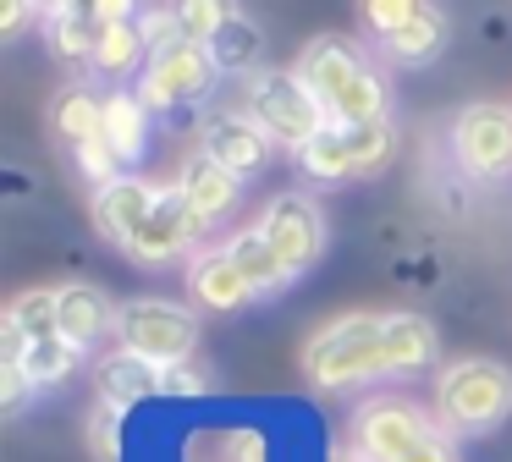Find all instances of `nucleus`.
Segmentation results:
<instances>
[{"instance_id":"1","label":"nucleus","mask_w":512,"mask_h":462,"mask_svg":"<svg viewBox=\"0 0 512 462\" xmlns=\"http://www.w3.org/2000/svg\"><path fill=\"white\" fill-rule=\"evenodd\" d=\"M353 451L364 462H457L441 418L408 396H369L353 413Z\"/></svg>"},{"instance_id":"2","label":"nucleus","mask_w":512,"mask_h":462,"mask_svg":"<svg viewBox=\"0 0 512 462\" xmlns=\"http://www.w3.org/2000/svg\"><path fill=\"white\" fill-rule=\"evenodd\" d=\"M303 374L314 391H358L386 369V314H336L303 347Z\"/></svg>"},{"instance_id":"3","label":"nucleus","mask_w":512,"mask_h":462,"mask_svg":"<svg viewBox=\"0 0 512 462\" xmlns=\"http://www.w3.org/2000/svg\"><path fill=\"white\" fill-rule=\"evenodd\" d=\"M512 413V369L496 358H457L441 369L435 385V418H441L446 435L474 440L501 429Z\"/></svg>"},{"instance_id":"4","label":"nucleus","mask_w":512,"mask_h":462,"mask_svg":"<svg viewBox=\"0 0 512 462\" xmlns=\"http://www.w3.org/2000/svg\"><path fill=\"white\" fill-rule=\"evenodd\" d=\"M116 347L138 352L160 369L188 363L199 352V314L177 297H133V303H122V319H116Z\"/></svg>"},{"instance_id":"5","label":"nucleus","mask_w":512,"mask_h":462,"mask_svg":"<svg viewBox=\"0 0 512 462\" xmlns=\"http://www.w3.org/2000/svg\"><path fill=\"white\" fill-rule=\"evenodd\" d=\"M446 149H452V165L468 182H501L512 171V110L496 105V99L463 105L452 116Z\"/></svg>"},{"instance_id":"6","label":"nucleus","mask_w":512,"mask_h":462,"mask_svg":"<svg viewBox=\"0 0 512 462\" xmlns=\"http://www.w3.org/2000/svg\"><path fill=\"white\" fill-rule=\"evenodd\" d=\"M243 110L270 132V143H287L292 154H298L303 143H309L314 132L331 121L320 99H314L309 88L298 83V72H292V66H287V72H259V77H248Z\"/></svg>"},{"instance_id":"7","label":"nucleus","mask_w":512,"mask_h":462,"mask_svg":"<svg viewBox=\"0 0 512 462\" xmlns=\"http://www.w3.org/2000/svg\"><path fill=\"white\" fill-rule=\"evenodd\" d=\"M221 77V66L210 61L204 44H188V39H171L149 55V66L138 72V99L149 110H177V105H204Z\"/></svg>"},{"instance_id":"8","label":"nucleus","mask_w":512,"mask_h":462,"mask_svg":"<svg viewBox=\"0 0 512 462\" xmlns=\"http://www.w3.org/2000/svg\"><path fill=\"white\" fill-rule=\"evenodd\" d=\"M259 226H265L270 248L287 259L292 275L314 270L325 259V209L309 193H276L265 204V215H259Z\"/></svg>"},{"instance_id":"9","label":"nucleus","mask_w":512,"mask_h":462,"mask_svg":"<svg viewBox=\"0 0 512 462\" xmlns=\"http://www.w3.org/2000/svg\"><path fill=\"white\" fill-rule=\"evenodd\" d=\"M204 231H210V226L193 215L188 198H182L177 182H171V187H160L155 215H149V226L133 237L127 259H133V264H171V259H182V253H193V242H199Z\"/></svg>"},{"instance_id":"10","label":"nucleus","mask_w":512,"mask_h":462,"mask_svg":"<svg viewBox=\"0 0 512 462\" xmlns=\"http://www.w3.org/2000/svg\"><path fill=\"white\" fill-rule=\"evenodd\" d=\"M199 149L210 154V160H221L232 176H254L259 165L270 160V132L259 127L248 110H215V116H204L199 127Z\"/></svg>"},{"instance_id":"11","label":"nucleus","mask_w":512,"mask_h":462,"mask_svg":"<svg viewBox=\"0 0 512 462\" xmlns=\"http://www.w3.org/2000/svg\"><path fill=\"white\" fill-rule=\"evenodd\" d=\"M364 50H358L353 39H342V33H320V39H309L298 50V61H292V72H298V83L309 88L314 99H320L325 110L336 105V94H342L347 83H353L358 72H364Z\"/></svg>"},{"instance_id":"12","label":"nucleus","mask_w":512,"mask_h":462,"mask_svg":"<svg viewBox=\"0 0 512 462\" xmlns=\"http://www.w3.org/2000/svg\"><path fill=\"white\" fill-rule=\"evenodd\" d=\"M155 204H160V187H149L144 176L127 171L122 182H111V187L94 193V226H100L105 242H116V248L127 253V248H133V237L149 226Z\"/></svg>"},{"instance_id":"13","label":"nucleus","mask_w":512,"mask_h":462,"mask_svg":"<svg viewBox=\"0 0 512 462\" xmlns=\"http://www.w3.org/2000/svg\"><path fill=\"white\" fill-rule=\"evenodd\" d=\"M188 297H193V308H204V314H237V308L259 303L254 286H248V275L232 264V253H226V248L193 253V264H188Z\"/></svg>"},{"instance_id":"14","label":"nucleus","mask_w":512,"mask_h":462,"mask_svg":"<svg viewBox=\"0 0 512 462\" xmlns=\"http://www.w3.org/2000/svg\"><path fill=\"white\" fill-rule=\"evenodd\" d=\"M177 193L188 198V209L204 220V226H215V220H226L237 209L243 176H232L221 160H210L204 149H193L188 160H182V171H177Z\"/></svg>"},{"instance_id":"15","label":"nucleus","mask_w":512,"mask_h":462,"mask_svg":"<svg viewBox=\"0 0 512 462\" xmlns=\"http://www.w3.org/2000/svg\"><path fill=\"white\" fill-rule=\"evenodd\" d=\"M116 319H122V308L89 281H67L56 292V325H61V336H67L78 352L100 347V341L116 330Z\"/></svg>"},{"instance_id":"16","label":"nucleus","mask_w":512,"mask_h":462,"mask_svg":"<svg viewBox=\"0 0 512 462\" xmlns=\"http://www.w3.org/2000/svg\"><path fill=\"white\" fill-rule=\"evenodd\" d=\"M105 6V33H100V50H94V72L105 77H127V72H144L155 44L144 33V17L122 0H100Z\"/></svg>"},{"instance_id":"17","label":"nucleus","mask_w":512,"mask_h":462,"mask_svg":"<svg viewBox=\"0 0 512 462\" xmlns=\"http://www.w3.org/2000/svg\"><path fill=\"white\" fill-rule=\"evenodd\" d=\"M94 396H100L105 407H116V413H133L138 402L160 396V363L138 358V352H127V347H111L94 363Z\"/></svg>"},{"instance_id":"18","label":"nucleus","mask_w":512,"mask_h":462,"mask_svg":"<svg viewBox=\"0 0 512 462\" xmlns=\"http://www.w3.org/2000/svg\"><path fill=\"white\" fill-rule=\"evenodd\" d=\"M0 358H12L17 369L34 380V391H56V385H67L72 374H78L83 352L72 347L61 330H45V336H28V341H6Z\"/></svg>"},{"instance_id":"19","label":"nucleus","mask_w":512,"mask_h":462,"mask_svg":"<svg viewBox=\"0 0 512 462\" xmlns=\"http://www.w3.org/2000/svg\"><path fill=\"white\" fill-rule=\"evenodd\" d=\"M226 253H232V264L248 275V286H254V297H281L298 275L287 270V259H281L276 248H270L265 226H243L232 242H226Z\"/></svg>"},{"instance_id":"20","label":"nucleus","mask_w":512,"mask_h":462,"mask_svg":"<svg viewBox=\"0 0 512 462\" xmlns=\"http://www.w3.org/2000/svg\"><path fill=\"white\" fill-rule=\"evenodd\" d=\"M441 358V330L424 314H386V369L391 374H424Z\"/></svg>"},{"instance_id":"21","label":"nucleus","mask_w":512,"mask_h":462,"mask_svg":"<svg viewBox=\"0 0 512 462\" xmlns=\"http://www.w3.org/2000/svg\"><path fill=\"white\" fill-rule=\"evenodd\" d=\"M210 61L221 66L226 77H259V61H265V28H259L248 11H226V22H221V33H215L210 44Z\"/></svg>"},{"instance_id":"22","label":"nucleus","mask_w":512,"mask_h":462,"mask_svg":"<svg viewBox=\"0 0 512 462\" xmlns=\"http://www.w3.org/2000/svg\"><path fill=\"white\" fill-rule=\"evenodd\" d=\"M446 33H452L446 28V11L419 0V11H413L408 28H397L391 39H380V55H386L391 66H424V61H435V55L446 50Z\"/></svg>"},{"instance_id":"23","label":"nucleus","mask_w":512,"mask_h":462,"mask_svg":"<svg viewBox=\"0 0 512 462\" xmlns=\"http://www.w3.org/2000/svg\"><path fill=\"white\" fill-rule=\"evenodd\" d=\"M50 127H56V138L67 149H78L89 138H105V94H94L89 83H67L56 94V105H50Z\"/></svg>"},{"instance_id":"24","label":"nucleus","mask_w":512,"mask_h":462,"mask_svg":"<svg viewBox=\"0 0 512 462\" xmlns=\"http://www.w3.org/2000/svg\"><path fill=\"white\" fill-rule=\"evenodd\" d=\"M45 33H50L61 61L94 66V50H100V33H105V6H56L45 17Z\"/></svg>"},{"instance_id":"25","label":"nucleus","mask_w":512,"mask_h":462,"mask_svg":"<svg viewBox=\"0 0 512 462\" xmlns=\"http://www.w3.org/2000/svg\"><path fill=\"white\" fill-rule=\"evenodd\" d=\"M105 138L122 154V165H133L138 154L149 149V105L133 88H111V94H105Z\"/></svg>"},{"instance_id":"26","label":"nucleus","mask_w":512,"mask_h":462,"mask_svg":"<svg viewBox=\"0 0 512 462\" xmlns=\"http://www.w3.org/2000/svg\"><path fill=\"white\" fill-rule=\"evenodd\" d=\"M298 165H303V176H309V182H320V187L347 182V176H353V149H347V127L325 121V127L298 149Z\"/></svg>"},{"instance_id":"27","label":"nucleus","mask_w":512,"mask_h":462,"mask_svg":"<svg viewBox=\"0 0 512 462\" xmlns=\"http://www.w3.org/2000/svg\"><path fill=\"white\" fill-rule=\"evenodd\" d=\"M56 292L61 286H28V292H17L6 303V319H0L6 341H28V336H45V330H61L56 325Z\"/></svg>"},{"instance_id":"28","label":"nucleus","mask_w":512,"mask_h":462,"mask_svg":"<svg viewBox=\"0 0 512 462\" xmlns=\"http://www.w3.org/2000/svg\"><path fill=\"white\" fill-rule=\"evenodd\" d=\"M325 116H331L336 127H364V121H380V116H386V77H380L375 66H364V72L336 94V105L325 110Z\"/></svg>"},{"instance_id":"29","label":"nucleus","mask_w":512,"mask_h":462,"mask_svg":"<svg viewBox=\"0 0 512 462\" xmlns=\"http://www.w3.org/2000/svg\"><path fill=\"white\" fill-rule=\"evenodd\" d=\"M347 149H353V176H380L397 154V121L380 116L364 127H347Z\"/></svg>"},{"instance_id":"30","label":"nucleus","mask_w":512,"mask_h":462,"mask_svg":"<svg viewBox=\"0 0 512 462\" xmlns=\"http://www.w3.org/2000/svg\"><path fill=\"white\" fill-rule=\"evenodd\" d=\"M72 165H78L83 182H94V193L127 176V165H122V154L111 149V138H89V143H78V149H72Z\"/></svg>"},{"instance_id":"31","label":"nucleus","mask_w":512,"mask_h":462,"mask_svg":"<svg viewBox=\"0 0 512 462\" xmlns=\"http://www.w3.org/2000/svg\"><path fill=\"white\" fill-rule=\"evenodd\" d=\"M226 11L232 6H215V0H188V6L171 11V39H188V44H210L221 33Z\"/></svg>"},{"instance_id":"32","label":"nucleus","mask_w":512,"mask_h":462,"mask_svg":"<svg viewBox=\"0 0 512 462\" xmlns=\"http://www.w3.org/2000/svg\"><path fill=\"white\" fill-rule=\"evenodd\" d=\"M413 11H419V0H369L364 6V28H369V39H391L397 28H408L413 22Z\"/></svg>"},{"instance_id":"33","label":"nucleus","mask_w":512,"mask_h":462,"mask_svg":"<svg viewBox=\"0 0 512 462\" xmlns=\"http://www.w3.org/2000/svg\"><path fill=\"white\" fill-rule=\"evenodd\" d=\"M210 391V369H199V358L188 363H171V369H160V396H204Z\"/></svg>"},{"instance_id":"34","label":"nucleus","mask_w":512,"mask_h":462,"mask_svg":"<svg viewBox=\"0 0 512 462\" xmlns=\"http://www.w3.org/2000/svg\"><path fill=\"white\" fill-rule=\"evenodd\" d=\"M221 462H270V446L259 429H226L221 435Z\"/></svg>"},{"instance_id":"35","label":"nucleus","mask_w":512,"mask_h":462,"mask_svg":"<svg viewBox=\"0 0 512 462\" xmlns=\"http://www.w3.org/2000/svg\"><path fill=\"white\" fill-rule=\"evenodd\" d=\"M28 391H34V380H28L12 358H0V402H6V413H17V407L28 402Z\"/></svg>"},{"instance_id":"36","label":"nucleus","mask_w":512,"mask_h":462,"mask_svg":"<svg viewBox=\"0 0 512 462\" xmlns=\"http://www.w3.org/2000/svg\"><path fill=\"white\" fill-rule=\"evenodd\" d=\"M116 424H122V413H116V407H100V413L89 418V435H94V451H100L105 462H116Z\"/></svg>"},{"instance_id":"37","label":"nucleus","mask_w":512,"mask_h":462,"mask_svg":"<svg viewBox=\"0 0 512 462\" xmlns=\"http://www.w3.org/2000/svg\"><path fill=\"white\" fill-rule=\"evenodd\" d=\"M23 22H28V6H23V0L0 6V33H6V39H17V33H23Z\"/></svg>"},{"instance_id":"38","label":"nucleus","mask_w":512,"mask_h":462,"mask_svg":"<svg viewBox=\"0 0 512 462\" xmlns=\"http://www.w3.org/2000/svg\"><path fill=\"white\" fill-rule=\"evenodd\" d=\"M331 462H364V457H358V451H336Z\"/></svg>"}]
</instances>
